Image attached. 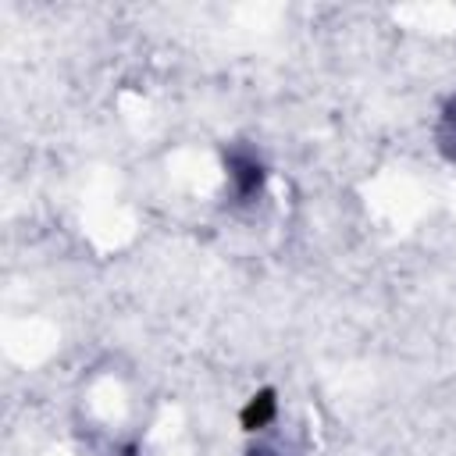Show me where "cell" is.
Masks as SVG:
<instances>
[{"label":"cell","mask_w":456,"mask_h":456,"mask_svg":"<svg viewBox=\"0 0 456 456\" xmlns=\"http://www.w3.org/2000/svg\"><path fill=\"white\" fill-rule=\"evenodd\" d=\"M445 125L452 128V135H449V142H456V103H452V110H449V118H445Z\"/></svg>","instance_id":"obj_1"}]
</instances>
